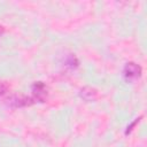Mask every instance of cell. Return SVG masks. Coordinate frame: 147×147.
I'll list each match as a JSON object with an SVG mask.
<instances>
[{
    "label": "cell",
    "instance_id": "obj_3",
    "mask_svg": "<svg viewBox=\"0 0 147 147\" xmlns=\"http://www.w3.org/2000/svg\"><path fill=\"white\" fill-rule=\"evenodd\" d=\"M80 96L86 100V101H94L96 98H98V91L93 87H90V86H85L80 90L79 92Z\"/></svg>",
    "mask_w": 147,
    "mask_h": 147
},
{
    "label": "cell",
    "instance_id": "obj_5",
    "mask_svg": "<svg viewBox=\"0 0 147 147\" xmlns=\"http://www.w3.org/2000/svg\"><path fill=\"white\" fill-rule=\"evenodd\" d=\"M8 90H9L8 84H7L6 82L0 80V98H2L3 95H6L7 92H8Z\"/></svg>",
    "mask_w": 147,
    "mask_h": 147
},
{
    "label": "cell",
    "instance_id": "obj_1",
    "mask_svg": "<svg viewBox=\"0 0 147 147\" xmlns=\"http://www.w3.org/2000/svg\"><path fill=\"white\" fill-rule=\"evenodd\" d=\"M141 72H142L141 67L134 62H127L123 69V76L129 82H132V80L140 78Z\"/></svg>",
    "mask_w": 147,
    "mask_h": 147
},
{
    "label": "cell",
    "instance_id": "obj_4",
    "mask_svg": "<svg viewBox=\"0 0 147 147\" xmlns=\"http://www.w3.org/2000/svg\"><path fill=\"white\" fill-rule=\"evenodd\" d=\"M65 65L71 68V69H75L77 65H78V60L76 59L75 55H69L65 60Z\"/></svg>",
    "mask_w": 147,
    "mask_h": 147
},
{
    "label": "cell",
    "instance_id": "obj_2",
    "mask_svg": "<svg viewBox=\"0 0 147 147\" xmlns=\"http://www.w3.org/2000/svg\"><path fill=\"white\" fill-rule=\"evenodd\" d=\"M31 99L33 102H44L47 98V87L42 82H36L31 87Z\"/></svg>",
    "mask_w": 147,
    "mask_h": 147
}]
</instances>
